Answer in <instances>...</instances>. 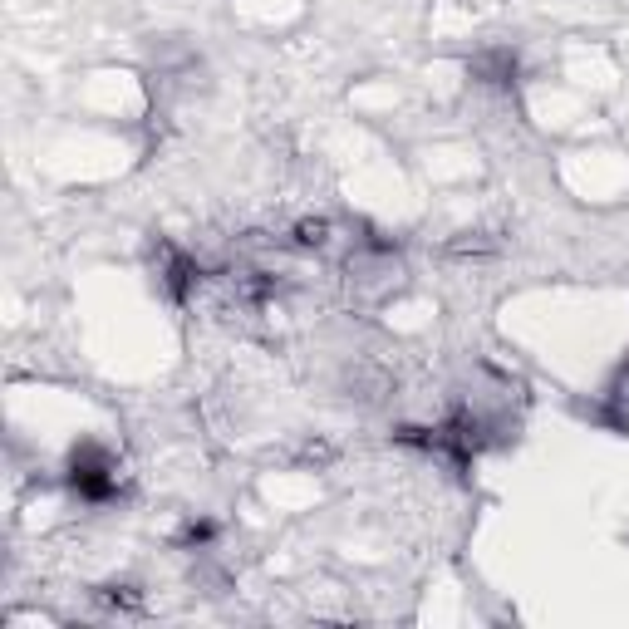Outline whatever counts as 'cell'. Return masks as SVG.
I'll list each match as a JSON object with an SVG mask.
<instances>
[{
  "mask_svg": "<svg viewBox=\"0 0 629 629\" xmlns=\"http://www.w3.org/2000/svg\"><path fill=\"white\" fill-rule=\"evenodd\" d=\"M295 246H300V251H325V246H330V222H320V217H315V222H300V227H295Z\"/></svg>",
  "mask_w": 629,
  "mask_h": 629,
  "instance_id": "6da1fadb",
  "label": "cell"
}]
</instances>
